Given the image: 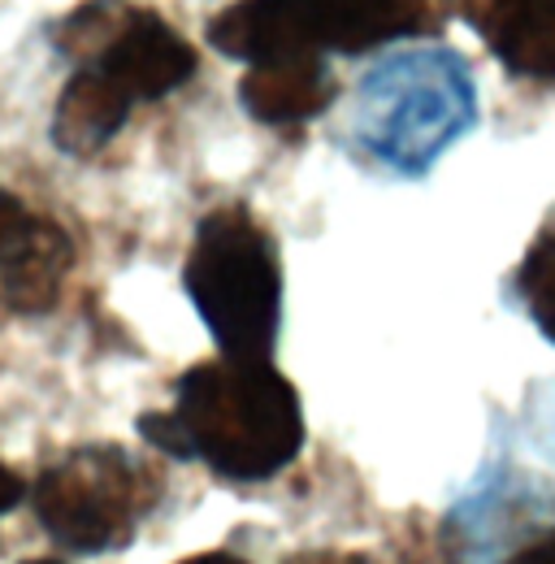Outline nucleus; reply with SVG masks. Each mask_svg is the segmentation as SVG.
<instances>
[{
    "label": "nucleus",
    "mask_w": 555,
    "mask_h": 564,
    "mask_svg": "<svg viewBox=\"0 0 555 564\" xmlns=\"http://www.w3.org/2000/svg\"><path fill=\"white\" fill-rule=\"evenodd\" d=\"M135 430L174 460H200L226 482H265L304 447V404L270 360L217 356L174 382V409Z\"/></svg>",
    "instance_id": "f257e3e1"
},
{
    "label": "nucleus",
    "mask_w": 555,
    "mask_h": 564,
    "mask_svg": "<svg viewBox=\"0 0 555 564\" xmlns=\"http://www.w3.org/2000/svg\"><path fill=\"white\" fill-rule=\"evenodd\" d=\"M478 118V87L451 48H400L356 87V143L395 174H425Z\"/></svg>",
    "instance_id": "f03ea898"
},
{
    "label": "nucleus",
    "mask_w": 555,
    "mask_h": 564,
    "mask_svg": "<svg viewBox=\"0 0 555 564\" xmlns=\"http://www.w3.org/2000/svg\"><path fill=\"white\" fill-rule=\"evenodd\" d=\"M183 286L221 356L270 360L282 326V261L252 209L221 205L200 217Z\"/></svg>",
    "instance_id": "7ed1b4c3"
},
{
    "label": "nucleus",
    "mask_w": 555,
    "mask_h": 564,
    "mask_svg": "<svg viewBox=\"0 0 555 564\" xmlns=\"http://www.w3.org/2000/svg\"><path fill=\"white\" fill-rule=\"evenodd\" d=\"M434 0H235L208 22V44L243 66L282 57L369 53L416 35Z\"/></svg>",
    "instance_id": "20e7f679"
},
{
    "label": "nucleus",
    "mask_w": 555,
    "mask_h": 564,
    "mask_svg": "<svg viewBox=\"0 0 555 564\" xmlns=\"http://www.w3.org/2000/svg\"><path fill=\"white\" fill-rule=\"evenodd\" d=\"M161 495V474L122 443H83L35 478L31 508L66 552L105 556L131 547Z\"/></svg>",
    "instance_id": "39448f33"
},
{
    "label": "nucleus",
    "mask_w": 555,
    "mask_h": 564,
    "mask_svg": "<svg viewBox=\"0 0 555 564\" xmlns=\"http://www.w3.org/2000/svg\"><path fill=\"white\" fill-rule=\"evenodd\" d=\"M53 40L69 62H78V70L96 74L131 109L178 91L200 66L196 48L161 13L122 0H91L74 9Z\"/></svg>",
    "instance_id": "423d86ee"
},
{
    "label": "nucleus",
    "mask_w": 555,
    "mask_h": 564,
    "mask_svg": "<svg viewBox=\"0 0 555 564\" xmlns=\"http://www.w3.org/2000/svg\"><path fill=\"white\" fill-rule=\"evenodd\" d=\"M69 265L74 248L66 230L0 187V300L13 313H48Z\"/></svg>",
    "instance_id": "0eeeda50"
},
{
    "label": "nucleus",
    "mask_w": 555,
    "mask_h": 564,
    "mask_svg": "<svg viewBox=\"0 0 555 564\" xmlns=\"http://www.w3.org/2000/svg\"><path fill=\"white\" fill-rule=\"evenodd\" d=\"M335 100V74L326 57H282L248 66L239 78V105L265 127H300Z\"/></svg>",
    "instance_id": "6e6552de"
},
{
    "label": "nucleus",
    "mask_w": 555,
    "mask_h": 564,
    "mask_svg": "<svg viewBox=\"0 0 555 564\" xmlns=\"http://www.w3.org/2000/svg\"><path fill=\"white\" fill-rule=\"evenodd\" d=\"M465 13L508 70L555 78V0H465Z\"/></svg>",
    "instance_id": "1a4fd4ad"
},
{
    "label": "nucleus",
    "mask_w": 555,
    "mask_h": 564,
    "mask_svg": "<svg viewBox=\"0 0 555 564\" xmlns=\"http://www.w3.org/2000/svg\"><path fill=\"white\" fill-rule=\"evenodd\" d=\"M131 118V105L113 96L96 74L74 70L53 109V143L66 156H96Z\"/></svg>",
    "instance_id": "9d476101"
},
{
    "label": "nucleus",
    "mask_w": 555,
    "mask_h": 564,
    "mask_svg": "<svg viewBox=\"0 0 555 564\" xmlns=\"http://www.w3.org/2000/svg\"><path fill=\"white\" fill-rule=\"evenodd\" d=\"M521 295L530 304L534 326L555 344V230H547L530 248V257L521 265Z\"/></svg>",
    "instance_id": "9b49d317"
},
{
    "label": "nucleus",
    "mask_w": 555,
    "mask_h": 564,
    "mask_svg": "<svg viewBox=\"0 0 555 564\" xmlns=\"http://www.w3.org/2000/svg\"><path fill=\"white\" fill-rule=\"evenodd\" d=\"M26 499V482L9 469V465H0V517L9 512V508H18Z\"/></svg>",
    "instance_id": "f8f14e48"
},
{
    "label": "nucleus",
    "mask_w": 555,
    "mask_h": 564,
    "mask_svg": "<svg viewBox=\"0 0 555 564\" xmlns=\"http://www.w3.org/2000/svg\"><path fill=\"white\" fill-rule=\"evenodd\" d=\"M508 564H555V530L547 539H538V543H530L525 552H516Z\"/></svg>",
    "instance_id": "ddd939ff"
},
{
    "label": "nucleus",
    "mask_w": 555,
    "mask_h": 564,
    "mask_svg": "<svg viewBox=\"0 0 555 564\" xmlns=\"http://www.w3.org/2000/svg\"><path fill=\"white\" fill-rule=\"evenodd\" d=\"M178 564H248L239 561V556H230V552H200V556H187V561Z\"/></svg>",
    "instance_id": "4468645a"
},
{
    "label": "nucleus",
    "mask_w": 555,
    "mask_h": 564,
    "mask_svg": "<svg viewBox=\"0 0 555 564\" xmlns=\"http://www.w3.org/2000/svg\"><path fill=\"white\" fill-rule=\"evenodd\" d=\"M291 564H364L360 556H300V561H291Z\"/></svg>",
    "instance_id": "2eb2a0df"
},
{
    "label": "nucleus",
    "mask_w": 555,
    "mask_h": 564,
    "mask_svg": "<svg viewBox=\"0 0 555 564\" xmlns=\"http://www.w3.org/2000/svg\"><path fill=\"white\" fill-rule=\"evenodd\" d=\"M22 564H62V561H22Z\"/></svg>",
    "instance_id": "dca6fc26"
}]
</instances>
